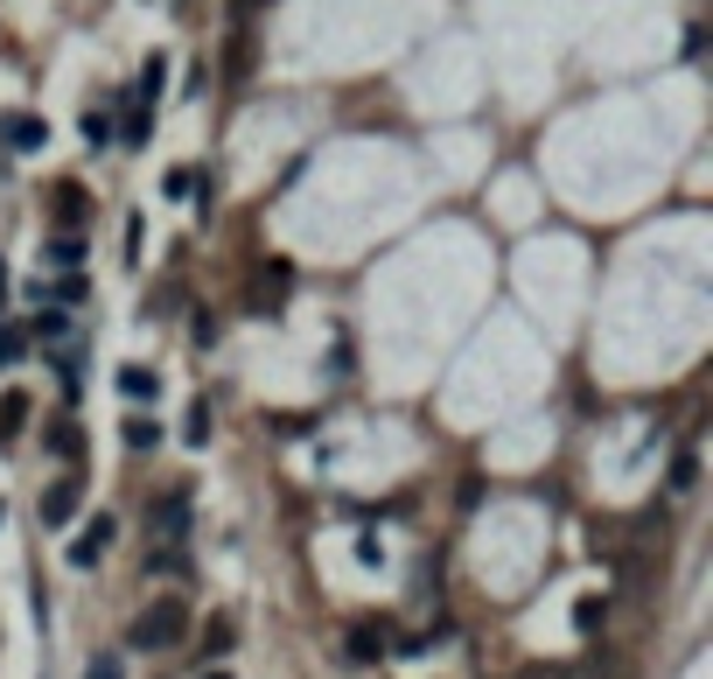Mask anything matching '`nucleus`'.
Returning <instances> with one entry per match:
<instances>
[{
    "instance_id": "nucleus-1",
    "label": "nucleus",
    "mask_w": 713,
    "mask_h": 679,
    "mask_svg": "<svg viewBox=\"0 0 713 679\" xmlns=\"http://www.w3.org/2000/svg\"><path fill=\"white\" fill-rule=\"evenodd\" d=\"M182 637H189V610H182L176 595H161V602H147V610L133 616L126 645H133V652H176Z\"/></svg>"
},
{
    "instance_id": "nucleus-2",
    "label": "nucleus",
    "mask_w": 713,
    "mask_h": 679,
    "mask_svg": "<svg viewBox=\"0 0 713 679\" xmlns=\"http://www.w3.org/2000/svg\"><path fill=\"white\" fill-rule=\"evenodd\" d=\"M147 533H154V539H168V546H182V539H189V490H161V498L147 504Z\"/></svg>"
},
{
    "instance_id": "nucleus-3",
    "label": "nucleus",
    "mask_w": 713,
    "mask_h": 679,
    "mask_svg": "<svg viewBox=\"0 0 713 679\" xmlns=\"http://www.w3.org/2000/svg\"><path fill=\"white\" fill-rule=\"evenodd\" d=\"M0 141H8L14 155H35V147L49 141V120H35V112H0Z\"/></svg>"
},
{
    "instance_id": "nucleus-4",
    "label": "nucleus",
    "mask_w": 713,
    "mask_h": 679,
    "mask_svg": "<svg viewBox=\"0 0 713 679\" xmlns=\"http://www.w3.org/2000/svg\"><path fill=\"white\" fill-rule=\"evenodd\" d=\"M385 652H392V631L385 624H350V637H343V658H350V666H378Z\"/></svg>"
},
{
    "instance_id": "nucleus-5",
    "label": "nucleus",
    "mask_w": 713,
    "mask_h": 679,
    "mask_svg": "<svg viewBox=\"0 0 713 679\" xmlns=\"http://www.w3.org/2000/svg\"><path fill=\"white\" fill-rule=\"evenodd\" d=\"M77 498H85V477H56V483L43 490V525H70Z\"/></svg>"
},
{
    "instance_id": "nucleus-6",
    "label": "nucleus",
    "mask_w": 713,
    "mask_h": 679,
    "mask_svg": "<svg viewBox=\"0 0 713 679\" xmlns=\"http://www.w3.org/2000/svg\"><path fill=\"white\" fill-rule=\"evenodd\" d=\"M105 546H112V519L99 512V519H91V525H85V533H77V539H70V568H91V560H99V554H105Z\"/></svg>"
},
{
    "instance_id": "nucleus-7",
    "label": "nucleus",
    "mask_w": 713,
    "mask_h": 679,
    "mask_svg": "<svg viewBox=\"0 0 713 679\" xmlns=\"http://www.w3.org/2000/svg\"><path fill=\"white\" fill-rule=\"evenodd\" d=\"M85 253H91V245L77 238V232H64V238H49V245H43V259H49V267H64V274L85 267Z\"/></svg>"
},
{
    "instance_id": "nucleus-8",
    "label": "nucleus",
    "mask_w": 713,
    "mask_h": 679,
    "mask_svg": "<svg viewBox=\"0 0 713 679\" xmlns=\"http://www.w3.org/2000/svg\"><path fill=\"white\" fill-rule=\"evenodd\" d=\"M56 224H64V232H77V224H85V190H77V182H64V190H56Z\"/></svg>"
},
{
    "instance_id": "nucleus-9",
    "label": "nucleus",
    "mask_w": 713,
    "mask_h": 679,
    "mask_svg": "<svg viewBox=\"0 0 713 679\" xmlns=\"http://www.w3.org/2000/svg\"><path fill=\"white\" fill-rule=\"evenodd\" d=\"M120 392H126V400H154V392H161V379H154L147 365H126V371H120Z\"/></svg>"
},
{
    "instance_id": "nucleus-10",
    "label": "nucleus",
    "mask_w": 713,
    "mask_h": 679,
    "mask_svg": "<svg viewBox=\"0 0 713 679\" xmlns=\"http://www.w3.org/2000/svg\"><path fill=\"white\" fill-rule=\"evenodd\" d=\"M43 448H49V456H64V463H70L77 448H85V435H77L70 421H56V427H43Z\"/></svg>"
},
{
    "instance_id": "nucleus-11",
    "label": "nucleus",
    "mask_w": 713,
    "mask_h": 679,
    "mask_svg": "<svg viewBox=\"0 0 713 679\" xmlns=\"http://www.w3.org/2000/svg\"><path fill=\"white\" fill-rule=\"evenodd\" d=\"M29 336H43V344H64V336H70V323H64L56 309H43V315L29 323Z\"/></svg>"
},
{
    "instance_id": "nucleus-12",
    "label": "nucleus",
    "mask_w": 713,
    "mask_h": 679,
    "mask_svg": "<svg viewBox=\"0 0 713 679\" xmlns=\"http://www.w3.org/2000/svg\"><path fill=\"white\" fill-rule=\"evenodd\" d=\"M203 652H210V658H224V652H231V616H210V631H203Z\"/></svg>"
},
{
    "instance_id": "nucleus-13",
    "label": "nucleus",
    "mask_w": 713,
    "mask_h": 679,
    "mask_svg": "<svg viewBox=\"0 0 713 679\" xmlns=\"http://www.w3.org/2000/svg\"><path fill=\"white\" fill-rule=\"evenodd\" d=\"M22 421H29V400H22V392H8V400H0V435H14Z\"/></svg>"
},
{
    "instance_id": "nucleus-14",
    "label": "nucleus",
    "mask_w": 713,
    "mask_h": 679,
    "mask_svg": "<svg viewBox=\"0 0 713 679\" xmlns=\"http://www.w3.org/2000/svg\"><path fill=\"white\" fill-rule=\"evenodd\" d=\"M182 435H189V448H203V442H210V407H203V400L189 407V427H182Z\"/></svg>"
},
{
    "instance_id": "nucleus-15",
    "label": "nucleus",
    "mask_w": 713,
    "mask_h": 679,
    "mask_svg": "<svg viewBox=\"0 0 713 679\" xmlns=\"http://www.w3.org/2000/svg\"><path fill=\"white\" fill-rule=\"evenodd\" d=\"M22 344H29V336H22V330H14V323H0V371H8V365H14V357H22Z\"/></svg>"
},
{
    "instance_id": "nucleus-16",
    "label": "nucleus",
    "mask_w": 713,
    "mask_h": 679,
    "mask_svg": "<svg viewBox=\"0 0 713 679\" xmlns=\"http://www.w3.org/2000/svg\"><path fill=\"white\" fill-rule=\"evenodd\" d=\"M85 679H126V666H120V652H99V658H91V666H85Z\"/></svg>"
},
{
    "instance_id": "nucleus-17",
    "label": "nucleus",
    "mask_w": 713,
    "mask_h": 679,
    "mask_svg": "<svg viewBox=\"0 0 713 679\" xmlns=\"http://www.w3.org/2000/svg\"><path fill=\"white\" fill-rule=\"evenodd\" d=\"M161 78H168V64H161V56H147V70H141V85H133V91H141V99H154V91H161Z\"/></svg>"
},
{
    "instance_id": "nucleus-18",
    "label": "nucleus",
    "mask_w": 713,
    "mask_h": 679,
    "mask_svg": "<svg viewBox=\"0 0 713 679\" xmlns=\"http://www.w3.org/2000/svg\"><path fill=\"white\" fill-rule=\"evenodd\" d=\"M85 141H91V147H105V141H112V120H105V112H99V105H91V112H85Z\"/></svg>"
},
{
    "instance_id": "nucleus-19",
    "label": "nucleus",
    "mask_w": 713,
    "mask_h": 679,
    "mask_svg": "<svg viewBox=\"0 0 713 679\" xmlns=\"http://www.w3.org/2000/svg\"><path fill=\"white\" fill-rule=\"evenodd\" d=\"M120 147H147V112H126V126H120Z\"/></svg>"
},
{
    "instance_id": "nucleus-20",
    "label": "nucleus",
    "mask_w": 713,
    "mask_h": 679,
    "mask_svg": "<svg viewBox=\"0 0 713 679\" xmlns=\"http://www.w3.org/2000/svg\"><path fill=\"white\" fill-rule=\"evenodd\" d=\"M154 442H161V427H154V421H126V448H154Z\"/></svg>"
},
{
    "instance_id": "nucleus-21",
    "label": "nucleus",
    "mask_w": 713,
    "mask_h": 679,
    "mask_svg": "<svg viewBox=\"0 0 713 679\" xmlns=\"http://www.w3.org/2000/svg\"><path fill=\"white\" fill-rule=\"evenodd\" d=\"M161 190H168V197H176V203H182L189 190H197V168H168V182H161Z\"/></svg>"
},
{
    "instance_id": "nucleus-22",
    "label": "nucleus",
    "mask_w": 713,
    "mask_h": 679,
    "mask_svg": "<svg viewBox=\"0 0 713 679\" xmlns=\"http://www.w3.org/2000/svg\"><path fill=\"white\" fill-rule=\"evenodd\" d=\"M573 624H581V631L602 624V595H581V602H573Z\"/></svg>"
},
{
    "instance_id": "nucleus-23",
    "label": "nucleus",
    "mask_w": 713,
    "mask_h": 679,
    "mask_svg": "<svg viewBox=\"0 0 713 679\" xmlns=\"http://www.w3.org/2000/svg\"><path fill=\"white\" fill-rule=\"evenodd\" d=\"M692 483H700V463L679 456V463H671V490H692Z\"/></svg>"
},
{
    "instance_id": "nucleus-24",
    "label": "nucleus",
    "mask_w": 713,
    "mask_h": 679,
    "mask_svg": "<svg viewBox=\"0 0 713 679\" xmlns=\"http://www.w3.org/2000/svg\"><path fill=\"white\" fill-rule=\"evenodd\" d=\"M266 8V0H231V14H259Z\"/></svg>"
},
{
    "instance_id": "nucleus-25",
    "label": "nucleus",
    "mask_w": 713,
    "mask_h": 679,
    "mask_svg": "<svg viewBox=\"0 0 713 679\" xmlns=\"http://www.w3.org/2000/svg\"><path fill=\"white\" fill-rule=\"evenodd\" d=\"M203 679H231V672H224V666H218V672H203Z\"/></svg>"
},
{
    "instance_id": "nucleus-26",
    "label": "nucleus",
    "mask_w": 713,
    "mask_h": 679,
    "mask_svg": "<svg viewBox=\"0 0 713 679\" xmlns=\"http://www.w3.org/2000/svg\"><path fill=\"white\" fill-rule=\"evenodd\" d=\"M0 294H8V267H0Z\"/></svg>"
},
{
    "instance_id": "nucleus-27",
    "label": "nucleus",
    "mask_w": 713,
    "mask_h": 679,
    "mask_svg": "<svg viewBox=\"0 0 713 679\" xmlns=\"http://www.w3.org/2000/svg\"><path fill=\"white\" fill-rule=\"evenodd\" d=\"M0 519H8V512H0Z\"/></svg>"
}]
</instances>
